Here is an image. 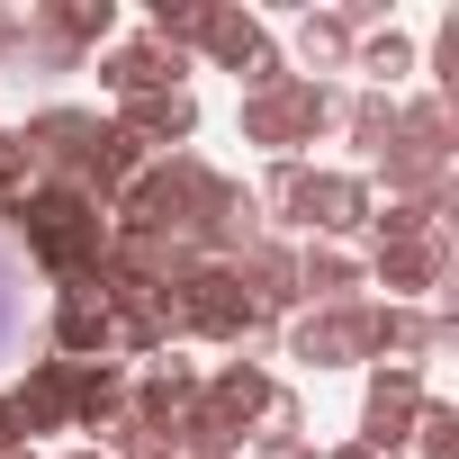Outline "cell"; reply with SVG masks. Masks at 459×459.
Returning <instances> with one entry per match:
<instances>
[{"label": "cell", "instance_id": "9c48e42d", "mask_svg": "<svg viewBox=\"0 0 459 459\" xmlns=\"http://www.w3.org/2000/svg\"><path fill=\"white\" fill-rule=\"evenodd\" d=\"M378 180H387L396 207H423V216H450V198H459V162L432 153V144H405V135L378 153Z\"/></svg>", "mask_w": 459, "mask_h": 459}, {"label": "cell", "instance_id": "8fae6325", "mask_svg": "<svg viewBox=\"0 0 459 459\" xmlns=\"http://www.w3.org/2000/svg\"><path fill=\"white\" fill-rule=\"evenodd\" d=\"M100 91H117V100H144V91H189V55H171V46H153V37L100 46Z\"/></svg>", "mask_w": 459, "mask_h": 459}, {"label": "cell", "instance_id": "484cf974", "mask_svg": "<svg viewBox=\"0 0 459 459\" xmlns=\"http://www.w3.org/2000/svg\"><path fill=\"white\" fill-rule=\"evenodd\" d=\"M100 450H108V459H171V432L126 414V423H108V432H100Z\"/></svg>", "mask_w": 459, "mask_h": 459}, {"label": "cell", "instance_id": "f1b7e54d", "mask_svg": "<svg viewBox=\"0 0 459 459\" xmlns=\"http://www.w3.org/2000/svg\"><path fill=\"white\" fill-rule=\"evenodd\" d=\"M19 37H28V28H19V10H0V64L19 55Z\"/></svg>", "mask_w": 459, "mask_h": 459}, {"label": "cell", "instance_id": "7c38bea8", "mask_svg": "<svg viewBox=\"0 0 459 459\" xmlns=\"http://www.w3.org/2000/svg\"><path fill=\"white\" fill-rule=\"evenodd\" d=\"M46 342H55V360H117V325H108V298H100V289H55Z\"/></svg>", "mask_w": 459, "mask_h": 459}, {"label": "cell", "instance_id": "8992f818", "mask_svg": "<svg viewBox=\"0 0 459 459\" xmlns=\"http://www.w3.org/2000/svg\"><path fill=\"white\" fill-rule=\"evenodd\" d=\"M360 280H378L387 307H414V298L450 289V235H441V225H423V235H387V244H369Z\"/></svg>", "mask_w": 459, "mask_h": 459}, {"label": "cell", "instance_id": "2e32d148", "mask_svg": "<svg viewBox=\"0 0 459 459\" xmlns=\"http://www.w3.org/2000/svg\"><path fill=\"white\" fill-rule=\"evenodd\" d=\"M369 280H360V253L342 244H298V307H351Z\"/></svg>", "mask_w": 459, "mask_h": 459}, {"label": "cell", "instance_id": "30bf717a", "mask_svg": "<svg viewBox=\"0 0 459 459\" xmlns=\"http://www.w3.org/2000/svg\"><path fill=\"white\" fill-rule=\"evenodd\" d=\"M135 153H189V135H198V100L189 91H144V100H117V117H108Z\"/></svg>", "mask_w": 459, "mask_h": 459}, {"label": "cell", "instance_id": "d6986e66", "mask_svg": "<svg viewBox=\"0 0 459 459\" xmlns=\"http://www.w3.org/2000/svg\"><path fill=\"white\" fill-rule=\"evenodd\" d=\"M126 423V369L117 360H73V432Z\"/></svg>", "mask_w": 459, "mask_h": 459}, {"label": "cell", "instance_id": "ffe728a7", "mask_svg": "<svg viewBox=\"0 0 459 459\" xmlns=\"http://www.w3.org/2000/svg\"><path fill=\"white\" fill-rule=\"evenodd\" d=\"M244 441H253V432H244L235 414H216L207 396L171 423V459H244Z\"/></svg>", "mask_w": 459, "mask_h": 459}, {"label": "cell", "instance_id": "d4e9b609", "mask_svg": "<svg viewBox=\"0 0 459 459\" xmlns=\"http://www.w3.org/2000/svg\"><path fill=\"white\" fill-rule=\"evenodd\" d=\"M414 450H423V459H459V405L423 396V414H414Z\"/></svg>", "mask_w": 459, "mask_h": 459}, {"label": "cell", "instance_id": "277c9868", "mask_svg": "<svg viewBox=\"0 0 459 459\" xmlns=\"http://www.w3.org/2000/svg\"><path fill=\"white\" fill-rule=\"evenodd\" d=\"M171 298H180V333H198V342H262L280 316H262L253 307V289L235 280V262H189L180 280H171Z\"/></svg>", "mask_w": 459, "mask_h": 459}, {"label": "cell", "instance_id": "6da1fadb", "mask_svg": "<svg viewBox=\"0 0 459 459\" xmlns=\"http://www.w3.org/2000/svg\"><path fill=\"white\" fill-rule=\"evenodd\" d=\"M10 235L28 244V262L55 280V289H100V253H108V207L64 189V180H37L28 207L10 216Z\"/></svg>", "mask_w": 459, "mask_h": 459}, {"label": "cell", "instance_id": "e0dca14e", "mask_svg": "<svg viewBox=\"0 0 459 459\" xmlns=\"http://www.w3.org/2000/svg\"><path fill=\"white\" fill-rule=\"evenodd\" d=\"M198 55H207L216 73H235V82H244V73L271 55V28H262L253 10H225V0H216V10H207V37H198Z\"/></svg>", "mask_w": 459, "mask_h": 459}, {"label": "cell", "instance_id": "83f0119b", "mask_svg": "<svg viewBox=\"0 0 459 459\" xmlns=\"http://www.w3.org/2000/svg\"><path fill=\"white\" fill-rule=\"evenodd\" d=\"M253 459H325L307 432H253Z\"/></svg>", "mask_w": 459, "mask_h": 459}, {"label": "cell", "instance_id": "603a6c76", "mask_svg": "<svg viewBox=\"0 0 459 459\" xmlns=\"http://www.w3.org/2000/svg\"><path fill=\"white\" fill-rule=\"evenodd\" d=\"M342 135L378 162V153L396 144V100H387V91H351V100H342Z\"/></svg>", "mask_w": 459, "mask_h": 459}, {"label": "cell", "instance_id": "44dd1931", "mask_svg": "<svg viewBox=\"0 0 459 459\" xmlns=\"http://www.w3.org/2000/svg\"><path fill=\"white\" fill-rule=\"evenodd\" d=\"M351 28H342V10H307L298 19V64H307V82H325V73H351Z\"/></svg>", "mask_w": 459, "mask_h": 459}, {"label": "cell", "instance_id": "3957f363", "mask_svg": "<svg viewBox=\"0 0 459 459\" xmlns=\"http://www.w3.org/2000/svg\"><path fill=\"white\" fill-rule=\"evenodd\" d=\"M235 126H244V144H262V153H280V162H307V144H316L325 126H342V91L289 73V82H271V91H244Z\"/></svg>", "mask_w": 459, "mask_h": 459}, {"label": "cell", "instance_id": "5b68a950", "mask_svg": "<svg viewBox=\"0 0 459 459\" xmlns=\"http://www.w3.org/2000/svg\"><path fill=\"white\" fill-rule=\"evenodd\" d=\"M369 207H378V189H369L360 171H316V162H307V180H298V198H289L280 225H298L307 244H342V235L369 225Z\"/></svg>", "mask_w": 459, "mask_h": 459}, {"label": "cell", "instance_id": "f546056e", "mask_svg": "<svg viewBox=\"0 0 459 459\" xmlns=\"http://www.w3.org/2000/svg\"><path fill=\"white\" fill-rule=\"evenodd\" d=\"M10 280L19 271H10V253H0V342H10Z\"/></svg>", "mask_w": 459, "mask_h": 459}, {"label": "cell", "instance_id": "7402d4cb", "mask_svg": "<svg viewBox=\"0 0 459 459\" xmlns=\"http://www.w3.org/2000/svg\"><path fill=\"white\" fill-rule=\"evenodd\" d=\"M351 73H369V91L396 100V82L414 73V37H405V28H369V37L351 46Z\"/></svg>", "mask_w": 459, "mask_h": 459}, {"label": "cell", "instance_id": "4fadbf2b", "mask_svg": "<svg viewBox=\"0 0 459 459\" xmlns=\"http://www.w3.org/2000/svg\"><path fill=\"white\" fill-rule=\"evenodd\" d=\"M28 37L82 64L91 46H108V37H117V0H37V10H28Z\"/></svg>", "mask_w": 459, "mask_h": 459}, {"label": "cell", "instance_id": "52a82bcc", "mask_svg": "<svg viewBox=\"0 0 459 459\" xmlns=\"http://www.w3.org/2000/svg\"><path fill=\"white\" fill-rule=\"evenodd\" d=\"M423 369H405V360H369V396H360V441L378 450V459H396L405 441H414V414H423Z\"/></svg>", "mask_w": 459, "mask_h": 459}, {"label": "cell", "instance_id": "5bb4252c", "mask_svg": "<svg viewBox=\"0 0 459 459\" xmlns=\"http://www.w3.org/2000/svg\"><path fill=\"white\" fill-rule=\"evenodd\" d=\"M10 405H19L28 441L37 432H73V360H28V378L10 387Z\"/></svg>", "mask_w": 459, "mask_h": 459}, {"label": "cell", "instance_id": "1f68e13d", "mask_svg": "<svg viewBox=\"0 0 459 459\" xmlns=\"http://www.w3.org/2000/svg\"><path fill=\"white\" fill-rule=\"evenodd\" d=\"M64 459H108V450H64Z\"/></svg>", "mask_w": 459, "mask_h": 459}, {"label": "cell", "instance_id": "cb8c5ba5", "mask_svg": "<svg viewBox=\"0 0 459 459\" xmlns=\"http://www.w3.org/2000/svg\"><path fill=\"white\" fill-rule=\"evenodd\" d=\"M396 135H405V144H432V153H450V144H459V108L423 91V100H405V108H396Z\"/></svg>", "mask_w": 459, "mask_h": 459}, {"label": "cell", "instance_id": "d6a6232c", "mask_svg": "<svg viewBox=\"0 0 459 459\" xmlns=\"http://www.w3.org/2000/svg\"><path fill=\"white\" fill-rule=\"evenodd\" d=\"M0 459H28V450H0Z\"/></svg>", "mask_w": 459, "mask_h": 459}, {"label": "cell", "instance_id": "4dcf8cb0", "mask_svg": "<svg viewBox=\"0 0 459 459\" xmlns=\"http://www.w3.org/2000/svg\"><path fill=\"white\" fill-rule=\"evenodd\" d=\"M325 459H378V450H369V441H342V450H325Z\"/></svg>", "mask_w": 459, "mask_h": 459}, {"label": "cell", "instance_id": "7a4b0ae2", "mask_svg": "<svg viewBox=\"0 0 459 459\" xmlns=\"http://www.w3.org/2000/svg\"><path fill=\"white\" fill-rule=\"evenodd\" d=\"M207 189H216V162H198V153H153V162L108 198V225H126V235H162V244L189 253Z\"/></svg>", "mask_w": 459, "mask_h": 459}, {"label": "cell", "instance_id": "ac0fdd59", "mask_svg": "<svg viewBox=\"0 0 459 459\" xmlns=\"http://www.w3.org/2000/svg\"><path fill=\"white\" fill-rule=\"evenodd\" d=\"M235 280L253 289V307H262V316H289V307H298V244L262 235V244L235 262Z\"/></svg>", "mask_w": 459, "mask_h": 459}, {"label": "cell", "instance_id": "9a60e30c", "mask_svg": "<svg viewBox=\"0 0 459 459\" xmlns=\"http://www.w3.org/2000/svg\"><path fill=\"white\" fill-rule=\"evenodd\" d=\"M198 396H207L216 414H235V423L253 432V423H271V405H280V378H271L262 360H225L216 378H198Z\"/></svg>", "mask_w": 459, "mask_h": 459}, {"label": "cell", "instance_id": "4316f807", "mask_svg": "<svg viewBox=\"0 0 459 459\" xmlns=\"http://www.w3.org/2000/svg\"><path fill=\"white\" fill-rule=\"evenodd\" d=\"M298 180H307V162H271V180L253 189V198H262V216H289V198H298Z\"/></svg>", "mask_w": 459, "mask_h": 459}, {"label": "cell", "instance_id": "ba28073f", "mask_svg": "<svg viewBox=\"0 0 459 459\" xmlns=\"http://www.w3.org/2000/svg\"><path fill=\"white\" fill-rule=\"evenodd\" d=\"M289 360L369 369V298H351V307H307V316L289 325Z\"/></svg>", "mask_w": 459, "mask_h": 459}]
</instances>
